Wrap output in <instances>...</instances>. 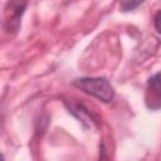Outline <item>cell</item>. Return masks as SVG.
Instances as JSON below:
<instances>
[{
    "instance_id": "obj_1",
    "label": "cell",
    "mask_w": 161,
    "mask_h": 161,
    "mask_svg": "<svg viewBox=\"0 0 161 161\" xmlns=\"http://www.w3.org/2000/svg\"><path fill=\"white\" fill-rule=\"evenodd\" d=\"M73 86L84 93L108 103L114 97V91L111 83L103 77H83L73 80Z\"/></svg>"
},
{
    "instance_id": "obj_2",
    "label": "cell",
    "mask_w": 161,
    "mask_h": 161,
    "mask_svg": "<svg viewBox=\"0 0 161 161\" xmlns=\"http://www.w3.org/2000/svg\"><path fill=\"white\" fill-rule=\"evenodd\" d=\"M26 8V3L20 1H10L5 8V20L4 26L8 33H16L20 28L21 16Z\"/></svg>"
},
{
    "instance_id": "obj_3",
    "label": "cell",
    "mask_w": 161,
    "mask_h": 161,
    "mask_svg": "<svg viewBox=\"0 0 161 161\" xmlns=\"http://www.w3.org/2000/svg\"><path fill=\"white\" fill-rule=\"evenodd\" d=\"M145 103L151 111L161 108V72L155 73L148 78L145 92Z\"/></svg>"
},
{
    "instance_id": "obj_4",
    "label": "cell",
    "mask_w": 161,
    "mask_h": 161,
    "mask_svg": "<svg viewBox=\"0 0 161 161\" xmlns=\"http://www.w3.org/2000/svg\"><path fill=\"white\" fill-rule=\"evenodd\" d=\"M69 108V112L73 113L79 121H82L84 125H87L88 127H93V126H97V119L88 112L87 108H84L82 104H78V103H73L72 106L68 107Z\"/></svg>"
},
{
    "instance_id": "obj_5",
    "label": "cell",
    "mask_w": 161,
    "mask_h": 161,
    "mask_svg": "<svg viewBox=\"0 0 161 161\" xmlns=\"http://www.w3.org/2000/svg\"><path fill=\"white\" fill-rule=\"evenodd\" d=\"M140 5H142V1H122L121 3V9H122L123 13H127V11L135 10Z\"/></svg>"
},
{
    "instance_id": "obj_6",
    "label": "cell",
    "mask_w": 161,
    "mask_h": 161,
    "mask_svg": "<svg viewBox=\"0 0 161 161\" xmlns=\"http://www.w3.org/2000/svg\"><path fill=\"white\" fill-rule=\"evenodd\" d=\"M153 25H155V29L158 34H161V10H158L156 14H155V18H153Z\"/></svg>"
}]
</instances>
